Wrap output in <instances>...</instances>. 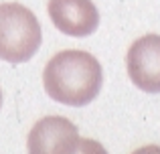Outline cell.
<instances>
[{"instance_id": "6da1fadb", "label": "cell", "mask_w": 160, "mask_h": 154, "mask_svg": "<svg viewBox=\"0 0 160 154\" xmlns=\"http://www.w3.org/2000/svg\"><path fill=\"white\" fill-rule=\"evenodd\" d=\"M103 71L93 55L77 49L61 51L43 71L45 91L59 103L83 107L102 91Z\"/></svg>"}, {"instance_id": "ba28073f", "label": "cell", "mask_w": 160, "mask_h": 154, "mask_svg": "<svg viewBox=\"0 0 160 154\" xmlns=\"http://www.w3.org/2000/svg\"><path fill=\"white\" fill-rule=\"evenodd\" d=\"M0 107H2V89H0Z\"/></svg>"}, {"instance_id": "52a82bcc", "label": "cell", "mask_w": 160, "mask_h": 154, "mask_svg": "<svg viewBox=\"0 0 160 154\" xmlns=\"http://www.w3.org/2000/svg\"><path fill=\"white\" fill-rule=\"evenodd\" d=\"M132 154H160V146L158 144H148V146H142L138 150H134Z\"/></svg>"}, {"instance_id": "277c9868", "label": "cell", "mask_w": 160, "mask_h": 154, "mask_svg": "<svg viewBox=\"0 0 160 154\" xmlns=\"http://www.w3.org/2000/svg\"><path fill=\"white\" fill-rule=\"evenodd\" d=\"M128 75L138 89L160 93V35H144L128 49Z\"/></svg>"}, {"instance_id": "3957f363", "label": "cell", "mask_w": 160, "mask_h": 154, "mask_svg": "<svg viewBox=\"0 0 160 154\" xmlns=\"http://www.w3.org/2000/svg\"><path fill=\"white\" fill-rule=\"evenodd\" d=\"M79 132L73 122L63 116L41 118L31 128L27 138L28 154H73Z\"/></svg>"}, {"instance_id": "5b68a950", "label": "cell", "mask_w": 160, "mask_h": 154, "mask_svg": "<svg viewBox=\"0 0 160 154\" xmlns=\"http://www.w3.org/2000/svg\"><path fill=\"white\" fill-rule=\"evenodd\" d=\"M49 16L57 31L69 37H89L99 27V12L91 0H49Z\"/></svg>"}, {"instance_id": "8992f818", "label": "cell", "mask_w": 160, "mask_h": 154, "mask_svg": "<svg viewBox=\"0 0 160 154\" xmlns=\"http://www.w3.org/2000/svg\"><path fill=\"white\" fill-rule=\"evenodd\" d=\"M73 154H108V150L98 142V140L79 138L77 140V148H75Z\"/></svg>"}, {"instance_id": "7a4b0ae2", "label": "cell", "mask_w": 160, "mask_h": 154, "mask_svg": "<svg viewBox=\"0 0 160 154\" xmlns=\"http://www.w3.org/2000/svg\"><path fill=\"white\" fill-rule=\"evenodd\" d=\"M43 32L32 10L18 2L0 4V59L24 63L41 47Z\"/></svg>"}]
</instances>
